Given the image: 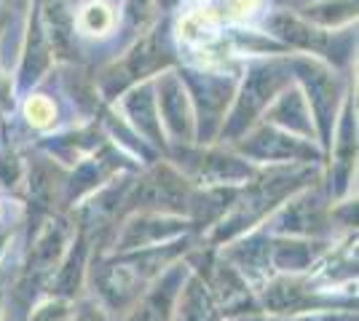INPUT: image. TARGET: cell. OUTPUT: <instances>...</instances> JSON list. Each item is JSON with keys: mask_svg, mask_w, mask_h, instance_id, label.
<instances>
[{"mask_svg": "<svg viewBox=\"0 0 359 321\" xmlns=\"http://www.w3.org/2000/svg\"><path fill=\"white\" fill-rule=\"evenodd\" d=\"M25 113H27L32 126H48V123L54 121V107H51V102L46 97H32L27 107H25Z\"/></svg>", "mask_w": 359, "mask_h": 321, "instance_id": "7a4b0ae2", "label": "cell"}, {"mask_svg": "<svg viewBox=\"0 0 359 321\" xmlns=\"http://www.w3.org/2000/svg\"><path fill=\"white\" fill-rule=\"evenodd\" d=\"M260 0H228V16L231 19H247L257 11Z\"/></svg>", "mask_w": 359, "mask_h": 321, "instance_id": "3957f363", "label": "cell"}, {"mask_svg": "<svg viewBox=\"0 0 359 321\" xmlns=\"http://www.w3.org/2000/svg\"><path fill=\"white\" fill-rule=\"evenodd\" d=\"M81 27L89 35H102V32L113 27V11L107 8L105 3H91L81 14Z\"/></svg>", "mask_w": 359, "mask_h": 321, "instance_id": "6da1fadb", "label": "cell"}]
</instances>
